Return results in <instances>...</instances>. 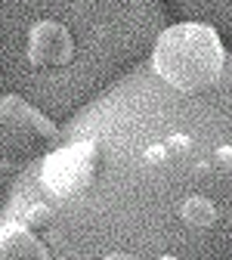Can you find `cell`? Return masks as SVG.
Listing matches in <instances>:
<instances>
[{"instance_id":"1","label":"cell","mask_w":232,"mask_h":260,"mask_svg":"<svg viewBox=\"0 0 232 260\" xmlns=\"http://www.w3.org/2000/svg\"><path fill=\"white\" fill-rule=\"evenodd\" d=\"M226 50L220 35L202 22H180L164 28L155 41L152 69L155 75L180 93H202L223 75Z\"/></svg>"},{"instance_id":"2","label":"cell","mask_w":232,"mask_h":260,"mask_svg":"<svg viewBox=\"0 0 232 260\" xmlns=\"http://www.w3.org/2000/svg\"><path fill=\"white\" fill-rule=\"evenodd\" d=\"M59 143L56 124L28 106L22 96L10 93L0 100V168L25 171L35 161H44Z\"/></svg>"},{"instance_id":"3","label":"cell","mask_w":232,"mask_h":260,"mask_svg":"<svg viewBox=\"0 0 232 260\" xmlns=\"http://www.w3.org/2000/svg\"><path fill=\"white\" fill-rule=\"evenodd\" d=\"M99 165V149L93 140H78L62 149H53L41 161V183L47 186L50 195L56 199H72V195L84 192Z\"/></svg>"},{"instance_id":"4","label":"cell","mask_w":232,"mask_h":260,"mask_svg":"<svg viewBox=\"0 0 232 260\" xmlns=\"http://www.w3.org/2000/svg\"><path fill=\"white\" fill-rule=\"evenodd\" d=\"M75 53V41L69 35V28L53 22V19H44V22H35L28 31V62L35 69H59L72 59Z\"/></svg>"},{"instance_id":"5","label":"cell","mask_w":232,"mask_h":260,"mask_svg":"<svg viewBox=\"0 0 232 260\" xmlns=\"http://www.w3.org/2000/svg\"><path fill=\"white\" fill-rule=\"evenodd\" d=\"M0 260H47L44 242L22 223L0 226Z\"/></svg>"},{"instance_id":"6","label":"cell","mask_w":232,"mask_h":260,"mask_svg":"<svg viewBox=\"0 0 232 260\" xmlns=\"http://www.w3.org/2000/svg\"><path fill=\"white\" fill-rule=\"evenodd\" d=\"M180 217L186 226H192V230H208V226H214L217 220V208L211 199H205V195H189V199L183 202L180 208Z\"/></svg>"},{"instance_id":"7","label":"cell","mask_w":232,"mask_h":260,"mask_svg":"<svg viewBox=\"0 0 232 260\" xmlns=\"http://www.w3.org/2000/svg\"><path fill=\"white\" fill-rule=\"evenodd\" d=\"M50 220H53V211H50L47 205H31V208L25 211V217H22V226H28V230L35 233V230L50 226Z\"/></svg>"},{"instance_id":"8","label":"cell","mask_w":232,"mask_h":260,"mask_svg":"<svg viewBox=\"0 0 232 260\" xmlns=\"http://www.w3.org/2000/svg\"><path fill=\"white\" fill-rule=\"evenodd\" d=\"M164 149H168V155H171V158H177V155H183V152H189V149H192V140H189V137H183V134H174V137L164 140Z\"/></svg>"},{"instance_id":"9","label":"cell","mask_w":232,"mask_h":260,"mask_svg":"<svg viewBox=\"0 0 232 260\" xmlns=\"http://www.w3.org/2000/svg\"><path fill=\"white\" fill-rule=\"evenodd\" d=\"M143 158H146V165H152V168H158V165H168V161H171V155H168V149H164V143H155V146H149Z\"/></svg>"},{"instance_id":"10","label":"cell","mask_w":232,"mask_h":260,"mask_svg":"<svg viewBox=\"0 0 232 260\" xmlns=\"http://www.w3.org/2000/svg\"><path fill=\"white\" fill-rule=\"evenodd\" d=\"M214 165L223 168V171H232V146H220L214 152Z\"/></svg>"},{"instance_id":"11","label":"cell","mask_w":232,"mask_h":260,"mask_svg":"<svg viewBox=\"0 0 232 260\" xmlns=\"http://www.w3.org/2000/svg\"><path fill=\"white\" fill-rule=\"evenodd\" d=\"M103 260H140V257H134V254H124V251H115V254H109V257H103Z\"/></svg>"},{"instance_id":"12","label":"cell","mask_w":232,"mask_h":260,"mask_svg":"<svg viewBox=\"0 0 232 260\" xmlns=\"http://www.w3.org/2000/svg\"><path fill=\"white\" fill-rule=\"evenodd\" d=\"M211 171V165H195V177H205Z\"/></svg>"},{"instance_id":"13","label":"cell","mask_w":232,"mask_h":260,"mask_svg":"<svg viewBox=\"0 0 232 260\" xmlns=\"http://www.w3.org/2000/svg\"><path fill=\"white\" fill-rule=\"evenodd\" d=\"M161 260H177V257H161Z\"/></svg>"}]
</instances>
